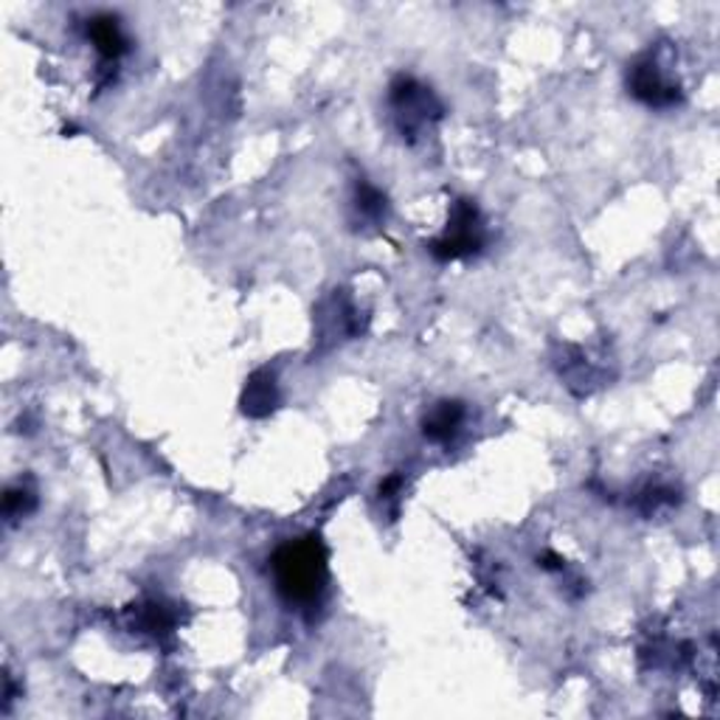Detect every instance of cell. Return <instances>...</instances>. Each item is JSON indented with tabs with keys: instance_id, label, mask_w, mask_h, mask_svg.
<instances>
[{
	"instance_id": "277c9868",
	"label": "cell",
	"mask_w": 720,
	"mask_h": 720,
	"mask_svg": "<svg viewBox=\"0 0 720 720\" xmlns=\"http://www.w3.org/2000/svg\"><path fill=\"white\" fill-rule=\"evenodd\" d=\"M628 90L637 96L648 108H673L681 101V85L667 79L659 60L653 55H644L628 68Z\"/></svg>"
},
{
	"instance_id": "5b68a950",
	"label": "cell",
	"mask_w": 720,
	"mask_h": 720,
	"mask_svg": "<svg viewBox=\"0 0 720 720\" xmlns=\"http://www.w3.org/2000/svg\"><path fill=\"white\" fill-rule=\"evenodd\" d=\"M85 34H88V40L93 42V48L105 62H116L130 48V40H127L119 18L110 12L90 14L88 23H85Z\"/></svg>"
},
{
	"instance_id": "3957f363",
	"label": "cell",
	"mask_w": 720,
	"mask_h": 720,
	"mask_svg": "<svg viewBox=\"0 0 720 720\" xmlns=\"http://www.w3.org/2000/svg\"><path fill=\"white\" fill-rule=\"evenodd\" d=\"M392 93H388V101H392L394 116L400 121V130L414 136L420 127L428 125L431 119H440L442 105L436 101V96L431 93V88L420 85L414 77H397L392 82Z\"/></svg>"
},
{
	"instance_id": "ba28073f",
	"label": "cell",
	"mask_w": 720,
	"mask_h": 720,
	"mask_svg": "<svg viewBox=\"0 0 720 720\" xmlns=\"http://www.w3.org/2000/svg\"><path fill=\"white\" fill-rule=\"evenodd\" d=\"M37 506V495L34 490L26 487V484H18V487H9L7 495H3V515L7 521H18L29 512H34Z\"/></svg>"
},
{
	"instance_id": "9c48e42d",
	"label": "cell",
	"mask_w": 720,
	"mask_h": 720,
	"mask_svg": "<svg viewBox=\"0 0 720 720\" xmlns=\"http://www.w3.org/2000/svg\"><path fill=\"white\" fill-rule=\"evenodd\" d=\"M355 209L366 217V220H381L386 211V197L381 189H375L372 184H357L355 191Z\"/></svg>"
},
{
	"instance_id": "52a82bcc",
	"label": "cell",
	"mask_w": 720,
	"mask_h": 720,
	"mask_svg": "<svg viewBox=\"0 0 720 720\" xmlns=\"http://www.w3.org/2000/svg\"><path fill=\"white\" fill-rule=\"evenodd\" d=\"M465 425V405L456 400H442L423 417V434L431 442H451L458 434V428Z\"/></svg>"
},
{
	"instance_id": "6da1fadb",
	"label": "cell",
	"mask_w": 720,
	"mask_h": 720,
	"mask_svg": "<svg viewBox=\"0 0 720 720\" xmlns=\"http://www.w3.org/2000/svg\"><path fill=\"white\" fill-rule=\"evenodd\" d=\"M276 591L293 608H313L322 602L329 583V554L318 535H304L282 543L270 558Z\"/></svg>"
},
{
	"instance_id": "7a4b0ae2",
	"label": "cell",
	"mask_w": 720,
	"mask_h": 720,
	"mask_svg": "<svg viewBox=\"0 0 720 720\" xmlns=\"http://www.w3.org/2000/svg\"><path fill=\"white\" fill-rule=\"evenodd\" d=\"M484 243H487V231H484L479 206L473 200H456L453 203L445 234L440 239H434L428 248L440 263H453V259H467V256L479 254L484 248Z\"/></svg>"
},
{
	"instance_id": "8992f818",
	"label": "cell",
	"mask_w": 720,
	"mask_h": 720,
	"mask_svg": "<svg viewBox=\"0 0 720 720\" xmlns=\"http://www.w3.org/2000/svg\"><path fill=\"white\" fill-rule=\"evenodd\" d=\"M239 405H243L245 417L263 420L268 417L270 411L279 405V388H276L274 372L259 369L248 377L243 388V397H239Z\"/></svg>"
}]
</instances>
